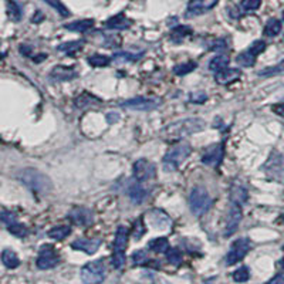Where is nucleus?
Instances as JSON below:
<instances>
[{
    "label": "nucleus",
    "instance_id": "25",
    "mask_svg": "<svg viewBox=\"0 0 284 284\" xmlns=\"http://www.w3.org/2000/svg\"><path fill=\"white\" fill-rule=\"evenodd\" d=\"M227 64H229V57L226 54H219V56H215L209 61V68L215 73H219V71L227 68Z\"/></svg>",
    "mask_w": 284,
    "mask_h": 284
},
{
    "label": "nucleus",
    "instance_id": "34",
    "mask_svg": "<svg viewBox=\"0 0 284 284\" xmlns=\"http://www.w3.org/2000/svg\"><path fill=\"white\" fill-rule=\"evenodd\" d=\"M7 10H9V16H10V19L14 21H19L21 17V9L19 7V5L13 2V0H10L9 3H7Z\"/></svg>",
    "mask_w": 284,
    "mask_h": 284
},
{
    "label": "nucleus",
    "instance_id": "5",
    "mask_svg": "<svg viewBox=\"0 0 284 284\" xmlns=\"http://www.w3.org/2000/svg\"><path fill=\"white\" fill-rule=\"evenodd\" d=\"M128 232L127 227L120 226L115 233V240H114V253H113V266L115 269H122L125 264V250L128 244Z\"/></svg>",
    "mask_w": 284,
    "mask_h": 284
},
{
    "label": "nucleus",
    "instance_id": "19",
    "mask_svg": "<svg viewBox=\"0 0 284 284\" xmlns=\"http://www.w3.org/2000/svg\"><path fill=\"white\" fill-rule=\"evenodd\" d=\"M241 76L240 70H237V68H225V70L219 71L218 74H216V81L219 83V84H232L234 83L236 80H239Z\"/></svg>",
    "mask_w": 284,
    "mask_h": 284
},
{
    "label": "nucleus",
    "instance_id": "3",
    "mask_svg": "<svg viewBox=\"0 0 284 284\" xmlns=\"http://www.w3.org/2000/svg\"><path fill=\"white\" fill-rule=\"evenodd\" d=\"M191 151V145H189L188 142H181V144H176L175 147H172V148L166 152V155L163 156V170H166V172H173V170H176L178 168L189 158Z\"/></svg>",
    "mask_w": 284,
    "mask_h": 284
},
{
    "label": "nucleus",
    "instance_id": "1",
    "mask_svg": "<svg viewBox=\"0 0 284 284\" xmlns=\"http://www.w3.org/2000/svg\"><path fill=\"white\" fill-rule=\"evenodd\" d=\"M205 127V121L202 118H186V120H181L175 124L168 125L162 131V136L169 141H176L192 134L200 132Z\"/></svg>",
    "mask_w": 284,
    "mask_h": 284
},
{
    "label": "nucleus",
    "instance_id": "23",
    "mask_svg": "<svg viewBox=\"0 0 284 284\" xmlns=\"http://www.w3.org/2000/svg\"><path fill=\"white\" fill-rule=\"evenodd\" d=\"M2 262H3V264L6 266L7 269H16L20 264V260H19L17 255L10 248H5L2 252Z\"/></svg>",
    "mask_w": 284,
    "mask_h": 284
},
{
    "label": "nucleus",
    "instance_id": "40",
    "mask_svg": "<svg viewBox=\"0 0 284 284\" xmlns=\"http://www.w3.org/2000/svg\"><path fill=\"white\" fill-rule=\"evenodd\" d=\"M284 70V63L278 64L277 67H269V68H264L259 73L260 77H271V76H276L278 73H281Z\"/></svg>",
    "mask_w": 284,
    "mask_h": 284
},
{
    "label": "nucleus",
    "instance_id": "24",
    "mask_svg": "<svg viewBox=\"0 0 284 284\" xmlns=\"http://www.w3.org/2000/svg\"><path fill=\"white\" fill-rule=\"evenodd\" d=\"M84 47V42L83 40H74V42H67V43H63V44H60L57 50L58 51H61L64 54H76L77 51Z\"/></svg>",
    "mask_w": 284,
    "mask_h": 284
},
{
    "label": "nucleus",
    "instance_id": "6",
    "mask_svg": "<svg viewBox=\"0 0 284 284\" xmlns=\"http://www.w3.org/2000/svg\"><path fill=\"white\" fill-rule=\"evenodd\" d=\"M106 274L104 260H94L85 264L81 269V280L84 284H101Z\"/></svg>",
    "mask_w": 284,
    "mask_h": 284
},
{
    "label": "nucleus",
    "instance_id": "10",
    "mask_svg": "<svg viewBox=\"0 0 284 284\" xmlns=\"http://www.w3.org/2000/svg\"><path fill=\"white\" fill-rule=\"evenodd\" d=\"M58 262H60V259H58V255L56 253L54 247L51 244H44L40 250V253H39L36 264H37L39 269L49 270L57 266Z\"/></svg>",
    "mask_w": 284,
    "mask_h": 284
},
{
    "label": "nucleus",
    "instance_id": "27",
    "mask_svg": "<svg viewBox=\"0 0 284 284\" xmlns=\"http://www.w3.org/2000/svg\"><path fill=\"white\" fill-rule=\"evenodd\" d=\"M281 31V21L277 19H270L264 26V34L269 37H276Z\"/></svg>",
    "mask_w": 284,
    "mask_h": 284
},
{
    "label": "nucleus",
    "instance_id": "44",
    "mask_svg": "<svg viewBox=\"0 0 284 284\" xmlns=\"http://www.w3.org/2000/svg\"><path fill=\"white\" fill-rule=\"evenodd\" d=\"M2 222L7 226H10V225L16 223V215L12 212H7V210H3L2 212Z\"/></svg>",
    "mask_w": 284,
    "mask_h": 284
},
{
    "label": "nucleus",
    "instance_id": "13",
    "mask_svg": "<svg viewBox=\"0 0 284 284\" xmlns=\"http://www.w3.org/2000/svg\"><path fill=\"white\" fill-rule=\"evenodd\" d=\"M241 218H243V215H241L240 206L232 203L226 218V229H225V236L226 237L232 236L237 230V227H239L241 222Z\"/></svg>",
    "mask_w": 284,
    "mask_h": 284
},
{
    "label": "nucleus",
    "instance_id": "14",
    "mask_svg": "<svg viewBox=\"0 0 284 284\" xmlns=\"http://www.w3.org/2000/svg\"><path fill=\"white\" fill-rule=\"evenodd\" d=\"M219 3V0H189L186 14L188 16H200L210 12Z\"/></svg>",
    "mask_w": 284,
    "mask_h": 284
},
{
    "label": "nucleus",
    "instance_id": "21",
    "mask_svg": "<svg viewBox=\"0 0 284 284\" xmlns=\"http://www.w3.org/2000/svg\"><path fill=\"white\" fill-rule=\"evenodd\" d=\"M248 193L246 188H243L240 185H233L232 189H230V200L234 205H244L247 202Z\"/></svg>",
    "mask_w": 284,
    "mask_h": 284
},
{
    "label": "nucleus",
    "instance_id": "7",
    "mask_svg": "<svg viewBox=\"0 0 284 284\" xmlns=\"http://www.w3.org/2000/svg\"><path fill=\"white\" fill-rule=\"evenodd\" d=\"M263 170L266 176L271 181L284 182V155L277 151H273L270 154L269 159L263 165Z\"/></svg>",
    "mask_w": 284,
    "mask_h": 284
},
{
    "label": "nucleus",
    "instance_id": "46",
    "mask_svg": "<svg viewBox=\"0 0 284 284\" xmlns=\"http://www.w3.org/2000/svg\"><path fill=\"white\" fill-rule=\"evenodd\" d=\"M132 260H134L136 264H141L147 260V253L144 252V250H138V252H135L134 255H132Z\"/></svg>",
    "mask_w": 284,
    "mask_h": 284
},
{
    "label": "nucleus",
    "instance_id": "4",
    "mask_svg": "<svg viewBox=\"0 0 284 284\" xmlns=\"http://www.w3.org/2000/svg\"><path fill=\"white\" fill-rule=\"evenodd\" d=\"M189 206H191V210L195 216H202L210 209L212 198L205 188L195 186L189 195Z\"/></svg>",
    "mask_w": 284,
    "mask_h": 284
},
{
    "label": "nucleus",
    "instance_id": "45",
    "mask_svg": "<svg viewBox=\"0 0 284 284\" xmlns=\"http://www.w3.org/2000/svg\"><path fill=\"white\" fill-rule=\"evenodd\" d=\"M142 234H144V223H142V219H139L135 222V230H134V237L138 240V239H141Z\"/></svg>",
    "mask_w": 284,
    "mask_h": 284
},
{
    "label": "nucleus",
    "instance_id": "2",
    "mask_svg": "<svg viewBox=\"0 0 284 284\" xmlns=\"http://www.w3.org/2000/svg\"><path fill=\"white\" fill-rule=\"evenodd\" d=\"M17 178L21 184L24 185L27 189H30L34 193H49L53 189V184H51V179H50L46 173H43L40 170L33 169V168H26V169H21L17 173Z\"/></svg>",
    "mask_w": 284,
    "mask_h": 284
},
{
    "label": "nucleus",
    "instance_id": "37",
    "mask_svg": "<svg viewBox=\"0 0 284 284\" xmlns=\"http://www.w3.org/2000/svg\"><path fill=\"white\" fill-rule=\"evenodd\" d=\"M9 229V232L14 236H17V237H24L26 234H27V227L24 226V225H21V223H13V225H10V226H7Z\"/></svg>",
    "mask_w": 284,
    "mask_h": 284
},
{
    "label": "nucleus",
    "instance_id": "43",
    "mask_svg": "<svg viewBox=\"0 0 284 284\" xmlns=\"http://www.w3.org/2000/svg\"><path fill=\"white\" fill-rule=\"evenodd\" d=\"M189 99H191V102H195V104H203L206 99H207V95L203 91L192 92L191 95H189Z\"/></svg>",
    "mask_w": 284,
    "mask_h": 284
},
{
    "label": "nucleus",
    "instance_id": "38",
    "mask_svg": "<svg viewBox=\"0 0 284 284\" xmlns=\"http://www.w3.org/2000/svg\"><path fill=\"white\" fill-rule=\"evenodd\" d=\"M262 5V0H241L240 7L244 12H255Z\"/></svg>",
    "mask_w": 284,
    "mask_h": 284
},
{
    "label": "nucleus",
    "instance_id": "35",
    "mask_svg": "<svg viewBox=\"0 0 284 284\" xmlns=\"http://www.w3.org/2000/svg\"><path fill=\"white\" fill-rule=\"evenodd\" d=\"M248 278H250V271L244 266L240 267V269H237L233 273V280L236 283H246Z\"/></svg>",
    "mask_w": 284,
    "mask_h": 284
},
{
    "label": "nucleus",
    "instance_id": "42",
    "mask_svg": "<svg viewBox=\"0 0 284 284\" xmlns=\"http://www.w3.org/2000/svg\"><path fill=\"white\" fill-rule=\"evenodd\" d=\"M166 257H168V260H169L170 263H173V264H179V263L182 262V255H181V252L176 250V248H170V250H168Z\"/></svg>",
    "mask_w": 284,
    "mask_h": 284
},
{
    "label": "nucleus",
    "instance_id": "47",
    "mask_svg": "<svg viewBox=\"0 0 284 284\" xmlns=\"http://www.w3.org/2000/svg\"><path fill=\"white\" fill-rule=\"evenodd\" d=\"M266 284H284V271L278 273L277 276H274L271 280H269Z\"/></svg>",
    "mask_w": 284,
    "mask_h": 284
},
{
    "label": "nucleus",
    "instance_id": "50",
    "mask_svg": "<svg viewBox=\"0 0 284 284\" xmlns=\"http://www.w3.org/2000/svg\"><path fill=\"white\" fill-rule=\"evenodd\" d=\"M283 20H284V12H283Z\"/></svg>",
    "mask_w": 284,
    "mask_h": 284
},
{
    "label": "nucleus",
    "instance_id": "39",
    "mask_svg": "<svg viewBox=\"0 0 284 284\" xmlns=\"http://www.w3.org/2000/svg\"><path fill=\"white\" fill-rule=\"evenodd\" d=\"M266 50V43L263 42V40H256L250 44V47H248V51L253 54V56H259V54H262L263 51Z\"/></svg>",
    "mask_w": 284,
    "mask_h": 284
},
{
    "label": "nucleus",
    "instance_id": "11",
    "mask_svg": "<svg viewBox=\"0 0 284 284\" xmlns=\"http://www.w3.org/2000/svg\"><path fill=\"white\" fill-rule=\"evenodd\" d=\"M155 165L148 159H138L134 163V176L139 182L155 178Z\"/></svg>",
    "mask_w": 284,
    "mask_h": 284
},
{
    "label": "nucleus",
    "instance_id": "41",
    "mask_svg": "<svg viewBox=\"0 0 284 284\" xmlns=\"http://www.w3.org/2000/svg\"><path fill=\"white\" fill-rule=\"evenodd\" d=\"M142 56L141 54H131V53H117L115 56H114V60H117V61H135V60H138L139 57Z\"/></svg>",
    "mask_w": 284,
    "mask_h": 284
},
{
    "label": "nucleus",
    "instance_id": "30",
    "mask_svg": "<svg viewBox=\"0 0 284 284\" xmlns=\"http://www.w3.org/2000/svg\"><path fill=\"white\" fill-rule=\"evenodd\" d=\"M101 101L97 99L94 95H90V94H81V95H78L76 101H74V104L77 108H84L87 105H91V104H99Z\"/></svg>",
    "mask_w": 284,
    "mask_h": 284
},
{
    "label": "nucleus",
    "instance_id": "12",
    "mask_svg": "<svg viewBox=\"0 0 284 284\" xmlns=\"http://www.w3.org/2000/svg\"><path fill=\"white\" fill-rule=\"evenodd\" d=\"M223 158V145L222 144H213L203 151L202 154V163L206 166H218Z\"/></svg>",
    "mask_w": 284,
    "mask_h": 284
},
{
    "label": "nucleus",
    "instance_id": "36",
    "mask_svg": "<svg viewBox=\"0 0 284 284\" xmlns=\"http://www.w3.org/2000/svg\"><path fill=\"white\" fill-rule=\"evenodd\" d=\"M44 2L49 3L53 9H56L57 12L61 14L63 17H68V16H70V10L64 6L63 3H61V0H44Z\"/></svg>",
    "mask_w": 284,
    "mask_h": 284
},
{
    "label": "nucleus",
    "instance_id": "22",
    "mask_svg": "<svg viewBox=\"0 0 284 284\" xmlns=\"http://www.w3.org/2000/svg\"><path fill=\"white\" fill-rule=\"evenodd\" d=\"M64 27L67 28V30H70V31L84 33L87 30L94 27V20H92V19H81V20L68 23V24H65Z\"/></svg>",
    "mask_w": 284,
    "mask_h": 284
},
{
    "label": "nucleus",
    "instance_id": "16",
    "mask_svg": "<svg viewBox=\"0 0 284 284\" xmlns=\"http://www.w3.org/2000/svg\"><path fill=\"white\" fill-rule=\"evenodd\" d=\"M101 240L99 239H77L71 243V247L74 250H81L85 252L87 255H94L98 250Z\"/></svg>",
    "mask_w": 284,
    "mask_h": 284
},
{
    "label": "nucleus",
    "instance_id": "33",
    "mask_svg": "<svg viewBox=\"0 0 284 284\" xmlns=\"http://www.w3.org/2000/svg\"><path fill=\"white\" fill-rule=\"evenodd\" d=\"M88 63L92 67H105L110 64V57L101 56V54H94V56L88 57Z\"/></svg>",
    "mask_w": 284,
    "mask_h": 284
},
{
    "label": "nucleus",
    "instance_id": "26",
    "mask_svg": "<svg viewBox=\"0 0 284 284\" xmlns=\"http://www.w3.org/2000/svg\"><path fill=\"white\" fill-rule=\"evenodd\" d=\"M149 248L154 250L155 253H165L169 250V241L166 237H156L149 241Z\"/></svg>",
    "mask_w": 284,
    "mask_h": 284
},
{
    "label": "nucleus",
    "instance_id": "8",
    "mask_svg": "<svg viewBox=\"0 0 284 284\" xmlns=\"http://www.w3.org/2000/svg\"><path fill=\"white\" fill-rule=\"evenodd\" d=\"M250 247H252L250 240H248V239H244V237H241V239H237L236 241H233L232 246H230V250L227 252L226 255L227 266H233V264H236L237 262H240L241 259L247 255Z\"/></svg>",
    "mask_w": 284,
    "mask_h": 284
},
{
    "label": "nucleus",
    "instance_id": "29",
    "mask_svg": "<svg viewBox=\"0 0 284 284\" xmlns=\"http://www.w3.org/2000/svg\"><path fill=\"white\" fill-rule=\"evenodd\" d=\"M192 33V28L189 26H178V27L172 28L170 31V39L175 43H179L184 40L186 36H189Z\"/></svg>",
    "mask_w": 284,
    "mask_h": 284
},
{
    "label": "nucleus",
    "instance_id": "32",
    "mask_svg": "<svg viewBox=\"0 0 284 284\" xmlns=\"http://www.w3.org/2000/svg\"><path fill=\"white\" fill-rule=\"evenodd\" d=\"M236 61H237V64L243 65V67H253L256 63V56H253L250 51L240 53L239 56L236 57Z\"/></svg>",
    "mask_w": 284,
    "mask_h": 284
},
{
    "label": "nucleus",
    "instance_id": "17",
    "mask_svg": "<svg viewBox=\"0 0 284 284\" xmlns=\"http://www.w3.org/2000/svg\"><path fill=\"white\" fill-rule=\"evenodd\" d=\"M128 196L132 200L134 205H141L144 202V199L147 196V191L145 188L139 184V181H135V182H131L129 186H128Z\"/></svg>",
    "mask_w": 284,
    "mask_h": 284
},
{
    "label": "nucleus",
    "instance_id": "31",
    "mask_svg": "<svg viewBox=\"0 0 284 284\" xmlns=\"http://www.w3.org/2000/svg\"><path fill=\"white\" fill-rule=\"evenodd\" d=\"M198 65L195 61H188V63H182V64H176L175 67H173V73L179 76V77H182V76H186V74H189L192 71L195 70Z\"/></svg>",
    "mask_w": 284,
    "mask_h": 284
},
{
    "label": "nucleus",
    "instance_id": "28",
    "mask_svg": "<svg viewBox=\"0 0 284 284\" xmlns=\"http://www.w3.org/2000/svg\"><path fill=\"white\" fill-rule=\"evenodd\" d=\"M71 233L70 226H56L51 230H49V237L54 239V240H64L68 234Z\"/></svg>",
    "mask_w": 284,
    "mask_h": 284
},
{
    "label": "nucleus",
    "instance_id": "18",
    "mask_svg": "<svg viewBox=\"0 0 284 284\" xmlns=\"http://www.w3.org/2000/svg\"><path fill=\"white\" fill-rule=\"evenodd\" d=\"M50 76L53 80H56V81H71V80H74V78L77 77V71L73 70V68H68V67H63V65H57L54 67L51 73H50Z\"/></svg>",
    "mask_w": 284,
    "mask_h": 284
},
{
    "label": "nucleus",
    "instance_id": "51",
    "mask_svg": "<svg viewBox=\"0 0 284 284\" xmlns=\"http://www.w3.org/2000/svg\"><path fill=\"white\" fill-rule=\"evenodd\" d=\"M283 220H284V215H283Z\"/></svg>",
    "mask_w": 284,
    "mask_h": 284
},
{
    "label": "nucleus",
    "instance_id": "48",
    "mask_svg": "<svg viewBox=\"0 0 284 284\" xmlns=\"http://www.w3.org/2000/svg\"><path fill=\"white\" fill-rule=\"evenodd\" d=\"M273 111L278 114V115H283L284 117V102L283 104H277V105L273 106Z\"/></svg>",
    "mask_w": 284,
    "mask_h": 284
},
{
    "label": "nucleus",
    "instance_id": "20",
    "mask_svg": "<svg viewBox=\"0 0 284 284\" xmlns=\"http://www.w3.org/2000/svg\"><path fill=\"white\" fill-rule=\"evenodd\" d=\"M131 24H132V21L124 14H117L105 23L106 27L111 28V30H127L131 27Z\"/></svg>",
    "mask_w": 284,
    "mask_h": 284
},
{
    "label": "nucleus",
    "instance_id": "9",
    "mask_svg": "<svg viewBox=\"0 0 284 284\" xmlns=\"http://www.w3.org/2000/svg\"><path fill=\"white\" fill-rule=\"evenodd\" d=\"M162 104V101L158 98H147V97H136L128 101L121 102L122 108H127L131 111H152Z\"/></svg>",
    "mask_w": 284,
    "mask_h": 284
},
{
    "label": "nucleus",
    "instance_id": "49",
    "mask_svg": "<svg viewBox=\"0 0 284 284\" xmlns=\"http://www.w3.org/2000/svg\"><path fill=\"white\" fill-rule=\"evenodd\" d=\"M43 19H44V16L42 14V12H37L36 16H33V19H31V20H33V23H40Z\"/></svg>",
    "mask_w": 284,
    "mask_h": 284
},
{
    "label": "nucleus",
    "instance_id": "15",
    "mask_svg": "<svg viewBox=\"0 0 284 284\" xmlns=\"http://www.w3.org/2000/svg\"><path fill=\"white\" fill-rule=\"evenodd\" d=\"M68 219L78 226H88L94 222V213L87 207H74L71 209V212L68 213Z\"/></svg>",
    "mask_w": 284,
    "mask_h": 284
}]
</instances>
